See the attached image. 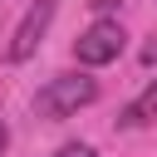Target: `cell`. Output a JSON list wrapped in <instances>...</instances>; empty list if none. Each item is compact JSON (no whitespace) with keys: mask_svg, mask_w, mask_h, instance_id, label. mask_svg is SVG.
Wrapping results in <instances>:
<instances>
[{"mask_svg":"<svg viewBox=\"0 0 157 157\" xmlns=\"http://www.w3.org/2000/svg\"><path fill=\"white\" fill-rule=\"evenodd\" d=\"M54 157H93V147H88V142H64Z\"/></svg>","mask_w":157,"mask_h":157,"instance_id":"obj_5","label":"cell"},{"mask_svg":"<svg viewBox=\"0 0 157 157\" xmlns=\"http://www.w3.org/2000/svg\"><path fill=\"white\" fill-rule=\"evenodd\" d=\"M152 118H157V78H152V83H147V88L118 113V128H147Z\"/></svg>","mask_w":157,"mask_h":157,"instance_id":"obj_4","label":"cell"},{"mask_svg":"<svg viewBox=\"0 0 157 157\" xmlns=\"http://www.w3.org/2000/svg\"><path fill=\"white\" fill-rule=\"evenodd\" d=\"M54 15H59V0H29V10H25V20L15 25V34H10V64H25V59H34V49H39V39L49 34V25H54Z\"/></svg>","mask_w":157,"mask_h":157,"instance_id":"obj_3","label":"cell"},{"mask_svg":"<svg viewBox=\"0 0 157 157\" xmlns=\"http://www.w3.org/2000/svg\"><path fill=\"white\" fill-rule=\"evenodd\" d=\"M5 147H10V128L0 123V152H5Z\"/></svg>","mask_w":157,"mask_h":157,"instance_id":"obj_6","label":"cell"},{"mask_svg":"<svg viewBox=\"0 0 157 157\" xmlns=\"http://www.w3.org/2000/svg\"><path fill=\"white\" fill-rule=\"evenodd\" d=\"M123 44H128V34H123L118 20H93V25L74 39V59H78L83 69H103V64H113V59L123 54Z\"/></svg>","mask_w":157,"mask_h":157,"instance_id":"obj_2","label":"cell"},{"mask_svg":"<svg viewBox=\"0 0 157 157\" xmlns=\"http://www.w3.org/2000/svg\"><path fill=\"white\" fill-rule=\"evenodd\" d=\"M93 98H98V78H88V74H54L34 93V118L59 123V118H74L78 108H88Z\"/></svg>","mask_w":157,"mask_h":157,"instance_id":"obj_1","label":"cell"}]
</instances>
